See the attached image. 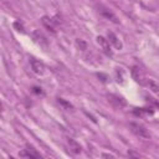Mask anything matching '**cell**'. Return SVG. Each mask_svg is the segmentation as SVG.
Wrapping results in <instances>:
<instances>
[{
  "label": "cell",
  "mask_w": 159,
  "mask_h": 159,
  "mask_svg": "<svg viewBox=\"0 0 159 159\" xmlns=\"http://www.w3.org/2000/svg\"><path fill=\"white\" fill-rule=\"evenodd\" d=\"M129 127H130V130H132L137 137L144 138V139L150 138V133L148 132V129H147L144 125H142V124H139V123H135V122H130V123H129Z\"/></svg>",
  "instance_id": "obj_1"
},
{
  "label": "cell",
  "mask_w": 159,
  "mask_h": 159,
  "mask_svg": "<svg viewBox=\"0 0 159 159\" xmlns=\"http://www.w3.org/2000/svg\"><path fill=\"white\" fill-rule=\"evenodd\" d=\"M108 97V101L113 104V106H116V107H118V108H122V107H124L125 104H127V102H125V99L123 98V97H120V96H118V94H108L107 96Z\"/></svg>",
  "instance_id": "obj_2"
},
{
  "label": "cell",
  "mask_w": 159,
  "mask_h": 159,
  "mask_svg": "<svg viewBox=\"0 0 159 159\" xmlns=\"http://www.w3.org/2000/svg\"><path fill=\"white\" fill-rule=\"evenodd\" d=\"M30 65H31V68L35 73L37 75H43L45 73V65L42 62H40L39 60H35V58H30Z\"/></svg>",
  "instance_id": "obj_3"
},
{
  "label": "cell",
  "mask_w": 159,
  "mask_h": 159,
  "mask_svg": "<svg viewBox=\"0 0 159 159\" xmlns=\"http://www.w3.org/2000/svg\"><path fill=\"white\" fill-rule=\"evenodd\" d=\"M41 21H42L43 26H45L48 31H51L52 34L56 32V30H55V25H57L58 21H56V20H53V19H50V17H47V16H43V17L41 19Z\"/></svg>",
  "instance_id": "obj_4"
},
{
  "label": "cell",
  "mask_w": 159,
  "mask_h": 159,
  "mask_svg": "<svg viewBox=\"0 0 159 159\" xmlns=\"http://www.w3.org/2000/svg\"><path fill=\"white\" fill-rule=\"evenodd\" d=\"M20 157H25V158H40V154L31 147H27L26 149H22L19 153Z\"/></svg>",
  "instance_id": "obj_5"
},
{
  "label": "cell",
  "mask_w": 159,
  "mask_h": 159,
  "mask_svg": "<svg viewBox=\"0 0 159 159\" xmlns=\"http://www.w3.org/2000/svg\"><path fill=\"white\" fill-rule=\"evenodd\" d=\"M32 37H34V40L40 45V46H42V47H47V40H46V37L39 31V30H36V31H34V34H32Z\"/></svg>",
  "instance_id": "obj_6"
},
{
  "label": "cell",
  "mask_w": 159,
  "mask_h": 159,
  "mask_svg": "<svg viewBox=\"0 0 159 159\" xmlns=\"http://www.w3.org/2000/svg\"><path fill=\"white\" fill-rule=\"evenodd\" d=\"M97 42H98V45L101 46V48L107 53V55H112V52H111V47H109V41L108 40H106L103 36H98L97 37Z\"/></svg>",
  "instance_id": "obj_7"
},
{
  "label": "cell",
  "mask_w": 159,
  "mask_h": 159,
  "mask_svg": "<svg viewBox=\"0 0 159 159\" xmlns=\"http://www.w3.org/2000/svg\"><path fill=\"white\" fill-rule=\"evenodd\" d=\"M67 144H68V147H70V150L73 153V154H80L81 153V145L75 140V139H72V138H67Z\"/></svg>",
  "instance_id": "obj_8"
},
{
  "label": "cell",
  "mask_w": 159,
  "mask_h": 159,
  "mask_svg": "<svg viewBox=\"0 0 159 159\" xmlns=\"http://www.w3.org/2000/svg\"><path fill=\"white\" fill-rule=\"evenodd\" d=\"M108 41H109L117 50H120V48H122V42L119 41V39H118L113 32H108Z\"/></svg>",
  "instance_id": "obj_9"
},
{
  "label": "cell",
  "mask_w": 159,
  "mask_h": 159,
  "mask_svg": "<svg viewBox=\"0 0 159 159\" xmlns=\"http://www.w3.org/2000/svg\"><path fill=\"white\" fill-rule=\"evenodd\" d=\"M101 14H102L104 17L109 19L112 22H114V24H118V19H117V16H116L113 12H111L109 10H107V9H102V10H101Z\"/></svg>",
  "instance_id": "obj_10"
},
{
  "label": "cell",
  "mask_w": 159,
  "mask_h": 159,
  "mask_svg": "<svg viewBox=\"0 0 159 159\" xmlns=\"http://www.w3.org/2000/svg\"><path fill=\"white\" fill-rule=\"evenodd\" d=\"M147 86H148L149 89H152L153 92H155V93L159 92V83H158L157 81H154V80H148V81H147Z\"/></svg>",
  "instance_id": "obj_11"
},
{
  "label": "cell",
  "mask_w": 159,
  "mask_h": 159,
  "mask_svg": "<svg viewBox=\"0 0 159 159\" xmlns=\"http://www.w3.org/2000/svg\"><path fill=\"white\" fill-rule=\"evenodd\" d=\"M76 46H77V47H78L80 50L84 51V50H86V46H87V45H86V42H84L83 40H80V39H77V40H76Z\"/></svg>",
  "instance_id": "obj_12"
},
{
  "label": "cell",
  "mask_w": 159,
  "mask_h": 159,
  "mask_svg": "<svg viewBox=\"0 0 159 159\" xmlns=\"http://www.w3.org/2000/svg\"><path fill=\"white\" fill-rule=\"evenodd\" d=\"M14 27H16L17 31H21V32L24 31V26H22L21 24H19V21H15V22H14Z\"/></svg>",
  "instance_id": "obj_13"
},
{
  "label": "cell",
  "mask_w": 159,
  "mask_h": 159,
  "mask_svg": "<svg viewBox=\"0 0 159 159\" xmlns=\"http://www.w3.org/2000/svg\"><path fill=\"white\" fill-rule=\"evenodd\" d=\"M32 92L36 93V94H41V93H42L41 88H39V87H34V88H32Z\"/></svg>",
  "instance_id": "obj_14"
},
{
  "label": "cell",
  "mask_w": 159,
  "mask_h": 159,
  "mask_svg": "<svg viewBox=\"0 0 159 159\" xmlns=\"http://www.w3.org/2000/svg\"><path fill=\"white\" fill-rule=\"evenodd\" d=\"M58 102H60V103H62V104H63V106H67V107H68V108H70V107H72V106H71V104H70V103H67V102H65V101H63V99H62V98H58Z\"/></svg>",
  "instance_id": "obj_15"
}]
</instances>
